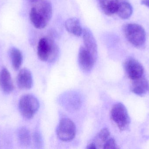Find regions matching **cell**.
<instances>
[{
    "mask_svg": "<svg viewBox=\"0 0 149 149\" xmlns=\"http://www.w3.org/2000/svg\"><path fill=\"white\" fill-rule=\"evenodd\" d=\"M65 29L68 32L76 36H80L83 30L80 22L76 17H71L67 19L65 24Z\"/></svg>",
    "mask_w": 149,
    "mask_h": 149,
    "instance_id": "cell-13",
    "label": "cell"
},
{
    "mask_svg": "<svg viewBox=\"0 0 149 149\" xmlns=\"http://www.w3.org/2000/svg\"><path fill=\"white\" fill-rule=\"evenodd\" d=\"M131 90L136 95L144 96L149 90L148 81L143 76L132 80Z\"/></svg>",
    "mask_w": 149,
    "mask_h": 149,
    "instance_id": "cell-11",
    "label": "cell"
},
{
    "mask_svg": "<svg viewBox=\"0 0 149 149\" xmlns=\"http://www.w3.org/2000/svg\"><path fill=\"white\" fill-rule=\"evenodd\" d=\"M87 148L89 149H97V148H96L95 144L93 143H90V144L88 145Z\"/></svg>",
    "mask_w": 149,
    "mask_h": 149,
    "instance_id": "cell-22",
    "label": "cell"
},
{
    "mask_svg": "<svg viewBox=\"0 0 149 149\" xmlns=\"http://www.w3.org/2000/svg\"><path fill=\"white\" fill-rule=\"evenodd\" d=\"M31 2H35L37 1H39V0H29Z\"/></svg>",
    "mask_w": 149,
    "mask_h": 149,
    "instance_id": "cell-23",
    "label": "cell"
},
{
    "mask_svg": "<svg viewBox=\"0 0 149 149\" xmlns=\"http://www.w3.org/2000/svg\"><path fill=\"white\" fill-rule=\"evenodd\" d=\"M97 59L84 46L79 50L78 62L81 69L85 72H89L94 66Z\"/></svg>",
    "mask_w": 149,
    "mask_h": 149,
    "instance_id": "cell-7",
    "label": "cell"
},
{
    "mask_svg": "<svg viewBox=\"0 0 149 149\" xmlns=\"http://www.w3.org/2000/svg\"><path fill=\"white\" fill-rule=\"evenodd\" d=\"M59 53L56 43L51 38L44 37L38 42L37 53L39 58L45 62H52L55 61Z\"/></svg>",
    "mask_w": 149,
    "mask_h": 149,
    "instance_id": "cell-2",
    "label": "cell"
},
{
    "mask_svg": "<svg viewBox=\"0 0 149 149\" xmlns=\"http://www.w3.org/2000/svg\"><path fill=\"white\" fill-rule=\"evenodd\" d=\"M76 127L71 120L64 118L61 120L57 129V135L63 141H70L73 140L76 135Z\"/></svg>",
    "mask_w": 149,
    "mask_h": 149,
    "instance_id": "cell-6",
    "label": "cell"
},
{
    "mask_svg": "<svg viewBox=\"0 0 149 149\" xmlns=\"http://www.w3.org/2000/svg\"><path fill=\"white\" fill-rule=\"evenodd\" d=\"M18 140L24 147H29L31 142V136L29 129L25 127L19 129L17 133Z\"/></svg>",
    "mask_w": 149,
    "mask_h": 149,
    "instance_id": "cell-18",
    "label": "cell"
},
{
    "mask_svg": "<svg viewBox=\"0 0 149 149\" xmlns=\"http://www.w3.org/2000/svg\"><path fill=\"white\" fill-rule=\"evenodd\" d=\"M52 16V4L48 1L42 2L37 7H33L30 12V19L35 28L42 29L49 23Z\"/></svg>",
    "mask_w": 149,
    "mask_h": 149,
    "instance_id": "cell-1",
    "label": "cell"
},
{
    "mask_svg": "<svg viewBox=\"0 0 149 149\" xmlns=\"http://www.w3.org/2000/svg\"><path fill=\"white\" fill-rule=\"evenodd\" d=\"M123 32L126 38L134 46L141 47L145 43L146 33L141 25L136 24H128L124 26Z\"/></svg>",
    "mask_w": 149,
    "mask_h": 149,
    "instance_id": "cell-3",
    "label": "cell"
},
{
    "mask_svg": "<svg viewBox=\"0 0 149 149\" xmlns=\"http://www.w3.org/2000/svg\"><path fill=\"white\" fill-rule=\"evenodd\" d=\"M10 57L13 68L18 70L22 66L23 62V56L20 50L15 48L11 49Z\"/></svg>",
    "mask_w": 149,
    "mask_h": 149,
    "instance_id": "cell-17",
    "label": "cell"
},
{
    "mask_svg": "<svg viewBox=\"0 0 149 149\" xmlns=\"http://www.w3.org/2000/svg\"><path fill=\"white\" fill-rule=\"evenodd\" d=\"M110 133L107 128L102 129L95 136L94 142L97 148H103V146L110 138Z\"/></svg>",
    "mask_w": 149,
    "mask_h": 149,
    "instance_id": "cell-16",
    "label": "cell"
},
{
    "mask_svg": "<svg viewBox=\"0 0 149 149\" xmlns=\"http://www.w3.org/2000/svg\"><path fill=\"white\" fill-rule=\"evenodd\" d=\"M110 117L121 131H125L129 127L130 117L127 108L122 103L114 105L110 112Z\"/></svg>",
    "mask_w": 149,
    "mask_h": 149,
    "instance_id": "cell-4",
    "label": "cell"
},
{
    "mask_svg": "<svg viewBox=\"0 0 149 149\" xmlns=\"http://www.w3.org/2000/svg\"><path fill=\"white\" fill-rule=\"evenodd\" d=\"M117 144L113 138L110 137L103 146V149H118Z\"/></svg>",
    "mask_w": 149,
    "mask_h": 149,
    "instance_id": "cell-19",
    "label": "cell"
},
{
    "mask_svg": "<svg viewBox=\"0 0 149 149\" xmlns=\"http://www.w3.org/2000/svg\"><path fill=\"white\" fill-rule=\"evenodd\" d=\"M17 82L20 89L28 90L31 88L33 85V78L30 71L26 68L22 69L17 75Z\"/></svg>",
    "mask_w": 149,
    "mask_h": 149,
    "instance_id": "cell-10",
    "label": "cell"
},
{
    "mask_svg": "<svg viewBox=\"0 0 149 149\" xmlns=\"http://www.w3.org/2000/svg\"><path fill=\"white\" fill-rule=\"evenodd\" d=\"M39 108V101L33 95L25 94L20 98L19 101V111L25 119H32L38 111Z\"/></svg>",
    "mask_w": 149,
    "mask_h": 149,
    "instance_id": "cell-5",
    "label": "cell"
},
{
    "mask_svg": "<svg viewBox=\"0 0 149 149\" xmlns=\"http://www.w3.org/2000/svg\"><path fill=\"white\" fill-rule=\"evenodd\" d=\"M133 11V8L128 2H119L116 13L121 18L126 19L129 18L132 15Z\"/></svg>",
    "mask_w": 149,
    "mask_h": 149,
    "instance_id": "cell-15",
    "label": "cell"
},
{
    "mask_svg": "<svg viewBox=\"0 0 149 149\" xmlns=\"http://www.w3.org/2000/svg\"><path fill=\"white\" fill-rule=\"evenodd\" d=\"M124 68L129 78L132 80L136 79L143 76L144 69L142 65L134 58H129L124 64Z\"/></svg>",
    "mask_w": 149,
    "mask_h": 149,
    "instance_id": "cell-8",
    "label": "cell"
},
{
    "mask_svg": "<svg viewBox=\"0 0 149 149\" xmlns=\"http://www.w3.org/2000/svg\"><path fill=\"white\" fill-rule=\"evenodd\" d=\"M99 5L103 12L107 15L116 13L119 5L118 0H98Z\"/></svg>",
    "mask_w": 149,
    "mask_h": 149,
    "instance_id": "cell-14",
    "label": "cell"
},
{
    "mask_svg": "<svg viewBox=\"0 0 149 149\" xmlns=\"http://www.w3.org/2000/svg\"><path fill=\"white\" fill-rule=\"evenodd\" d=\"M83 40L84 47L93 56L97 58L98 57V47L96 40L93 35V33L89 29L85 28L82 32Z\"/></svg>",
    "mask_w": 149,
    "mask_h": 149,
    "instance_id": "cell-9",
    "label": "cell"
},
{
    "mask_svg": "<svg viewBox=\"0 0 149 149\" xmlns=\"http://www.w3.org/2000/svg\"><path fill=\"white\" fill-rule=\"evenodd\" d=\"M141 3L149 8V0H142Z\"/></svg>",
    "mask_w": 149,
    "mask_h": 149,
    "instance_id": "cell-21",
    "label": "cell"
},
{
    "mask_svg": "<svg viewBox=\"0 0 149 149\" xmlns=\"http://www.w3.org/2000/svg\"><path fill=\"white\" fill-rule=\"evenodd\" d=\"M0 86L4 93L10 94L14 90L11 75L8 70L6 68L2 69L0 73Z\"/></svg>",
    "mask_w": 149,
    "mask_h": 149,
    "instance_id": "cell-12",
    "label": "cell"
},
{
    "mask_svg": "<svg viewBox=\"0 0 149 149\" xmlns=\"http://www.w3.org/2000/svg\"><path fill=\"white\" fill-rule=\"evenodd\" d=\"M34 140L36 146H39L41 145V138L38 133H35L34 135Z\"/></svg>",
    "mask_w": 149,
    "mask_h": 149,
    "instance_id": "cell-20",
    "label": "cell"
}]
</instances>
